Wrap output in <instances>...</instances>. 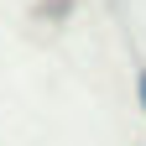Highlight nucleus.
<instances>
[{"label":"nucleus","mask_w":146,"mask_h":146,"mask_svg":"<svg viewBox=\"0 0 146 146\" xmlns=\"http://www.w3.org/2000/svg\"><path fill=\"white\" fill-rule=\"evenodd\" d=\"M136 99H141V110H146V68L136 73Z\"/></svg>","instance_id":"nucleus-1"}]
</instances>
